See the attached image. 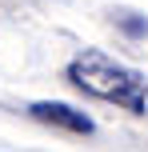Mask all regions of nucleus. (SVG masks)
Listing matches in <instances>:
<instances>
[{"mask_svg": "<svg viewBox=\"0 0 148 152\" xmlns=\"http://www.w3.org/2000/svg\"><path fill=\"white\" fill-rule=\"evenodd\" d=\"M32 116L44 124H56V128H68V132H80V136H88L92 132V120H88L84 112H76L72 104H60V100H36L32 104Z\"/></svg>", "mask_w": 148, "mask_h": 152, "instance_id": "obj_2", "label": "nucleus"}, {"mask_svg": "<svg viewBox=\"0 0 148 152\" xmlns=\"http://www.w3.org/2000/svg\"><path fill=\"white\" fill-rule=\"evenodd\" d=\"M68 80L80 92L96 100H112V104L128 108V112H144L148 108V80L128 64L108 60L104 52H80L68 60Z\"/></svg>", "mask_w": 148, "mask_h": 152, "instance_id": "obj_1", "label": "nucleus"}]
</instances>
